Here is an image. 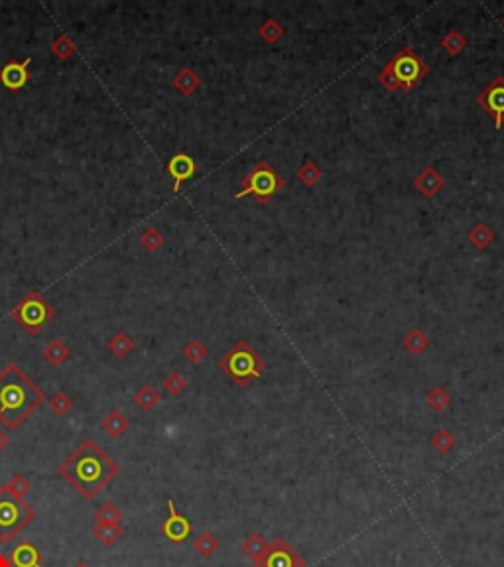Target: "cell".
<instances>
[{"label": "cell", "mask_w": 504, "mask_h": 567, "mask_svg": "<svg viewBox=\"0 0 504 567\" xmlns=\"http://www.w3.org/2000/svg\"><path fill=\"white\" fill-rule=\"evenodd\" d=\"M57 471L83 498L91 500L118 475V465L93 440H85Z\"/></svg>", "instance_id": "1"}, {"label": "cell", "mask_w": 504, "mask_h": 567, "mask_svg": "<svg viewBox=\"0 0 504 567\" xmlns=\"http://www.w3.org/2000/svg\"><path fill=\"white\" fill-rule=\"evenodd\" d=\"M46 402L43 390L18 365H6L0 372V424L16 430Z\"/></svg>", "instance_id": "2"}, {"label": "cell", "mask_w": 504, "mask_h": 567, "mask_svg": "<svg viewBox=\"0 0 504 567\" xmlns=\"http://www.w3.org/2000/svg\"><path fill=\"white\" fill-rule=\"evenodd\" d=\"M428 71H430L428 63L408 46V48H402L382 67V71L378 75V83L388 91H396V89L412 91L414 85L420 83L421 79L428 75Z\"/></svg>", "instance_id": "3"}, {"label": "cell", "mask_w": 504, "mask_h": 567, "mask_svg": "<svg viewBox=\"0 0 504 567\" xmlns=\"http://www.w3.org/2000/svg\"><path fill=\"white\" fill-rule=\"evenodd\" d=\"M36 518L34 508L6 489L0 486V544H10L26 526Z\"/></svg>", "instance_id": "4"}, {"label": "cell", "mask_w": 504, "mask_h": 567, "mask_svg": "<svg viewBox=\"0 0 504 567\" xmlns=\"http://www.w3.org/2000/svg\"><path fill=\"white\" fill-rule=\"evenodd\" d=\"M10 315L30 335H40L43 327L55 319V309L40 292L31 290L12 307Z\"/></svg>", "instance_id": "5"}, {"label": "cell", "mask_w": 504, "mask_h": 567, "mask_svg": "<svg viewBox=\"0 0 504 567\" xmlns=\"http://www.w3.org/2000/svg\"><path fill=\"white\" fill-rule=\"evenodd\" d=\"M284 186L286 181L282 176L268 162H260L242 178L241 191L237 193V200H241L244 195H252L256 203L266 205L280 189H284Z\"/></svg>", "instance_id": "6"}, {"label": "cell", "mask_w": 504, "mask_h": 567, "mask_svg": "<svg viewBox=\"0 0 504 567\" xmlns=\"http://www.w3.org/2000/svg\"><path fill=\"white\" fill-rule=\"evenodd\" d=\"M262 367V358L258 357L252 351V346H248V343H244V341H239L219 363L220 370H225L239 386H244L251 382L252 378L258 377Z\"/></svg>", "instance_id": "7"}, {"label": "cell", "mask_w": 504, "mask_h": 567, "mask_svg": "<svg viewBox=\"0 0 504 567\" xmlns=\"http://www.w3.org/2000/svg\"><path fill=\"white\" fill-rule=\"evenodd\" d=\"M477 105L493 116L494 128L500 130L504 125V77H496L484 87L477 97Z\"/></svg>", "instance_id": "8"}, {"label": "cell", "mask_w": 504, "mask_h": 567, "mask_svg": "<svg viewBox=\"0 0 504 567\" xmlns=\"http://www.w3.org/2000/svg\"><path fill=\"white\" fill-rule=\"evenodd\" d=\"M30 63L31 57H26L24 62H16L10 59L0 67V83L4 85L8 91L16 93L24 89L28 81H30Z\"/></svg>", "instance_id": "9"}, {"label": "cell", "mask_w": 504, "mask_h": 567, "mask_svg": "<svg viewBox=\"0 0 504 567\" xmlns=\"http://www.w3.org/2000/svg\"><path fill=\"white\" fill-rule=\"evenodd\" d=\"M168 510L169 516L164 520V524H162V532H164V536L168 538L169 542L181 544L191 534V522L183 514H179L174 500H168Z\"/></svg>", "instance_id": "10"}, {"label": "cell", "mask_w": 504, "mask_h": 567, "mask_svg": "<svg viewBox=\"0 0 504 567\" xmlns=\"http://www.w3.org/2000/svg\"><path fill=\"white\" fill-rule=\"evenodd\" d=\"M166 169H168V174L174 179V191L178 193L181 186H183V181H188L197 172V164H195V160L189 156V154L178 152L176 156L169 160Z\"/></svg>", "instance_id": "11"}, {"label": "cell", "mask_w": 504, "mask_h": 567, "mask_svg": "<svg viewBox=\"0 0 504 567\" xmlns=\"http://www.w3.org/2000/svg\"><path fill=\"white\" fill-rule=\"evenodd\" d=\"M10 561L14 567H43L40 550L28 540L20 542L18 546L12 550Z\"/></svg>", "instance_id": "12"}, {"label": "cell", "mask_w": 504, "mask_h": 567, "mask_svg": "<svg viewBox=\"0 0 504 567\" xmlns=\"http://www.w3.org/2000/svg\"><path fill=\"white\" fill-rule=\"evenodd\" d=\"M445 186V179L441 178L440 174L433 168L421 169L418 174V178L414 179V188L420 191L424 197H433L440 193V189Z\"/></svg>", "instance_id": "13"}, {"label": "cell", "mask_w": 504, "mask_h": 567, "mask_svg": "<svg viewBox=\"0 0 504 567\" xmlns=\"http://www.w3.org/2000/svg\"><path fill=\"white\" fill-rule=\"evenodd\" d=\"M172 85L178 89L179 93L189 97V94H193L201 87V77L191 67H181L178 74L174 75Z\"/></svg>", "instance_id": "14"}, {"label": "cell", "mask_w": 504, "mask_h": 567, "mask_svg": "<svg viewBox=\"0 0 504 567\" xmlns=\"http://www.w3.org/2000/svg\"><path fill=\"white\" fill-rule=\"evenodd\" d=\"M42 355H43V358L50 363V365H53V367H59V365H63L65 360H69V357H71V349L65 345L59 337H53L52 341L43 346Z\"/></svg>", "instance_id": "15"}, {"label": "cell", "mask_w": 504, "mask_h": 567, "mask_svg": "<svg viewBox=\"0 0 504 567\" xmlns=\"http://www.w3.org/2000/svg\"><path fill=\"white\" fill-rule=\"evenodd\" d=\"M128 426H130V421H128V418H126L120 410H111L105 418H103V421H101V430L105 431L106 435H111V438H120L128 430Z\"/></svg>", "instance_id": "16"}, {"label": "cell", "mask_w": 504, "mask_h": 567, "mask_svg": "<svg viewBox=\"0 0 504 567\" xmlns=\"http://www.w3.org/2000/svg\"><path fill=\"white\" fill-rule=\"evenodd\" d=\"M108 351L116 358H126L134 351V341L125 331H116L115 335L111 337V341H108Z\"/></svg>", "instance_id": "17"}, {"label": "cell", "mask_w": 504, "mask_h": 567, "mask_svg": "<svg viewBox=\"0 0 504 567\" xmlns=\"http://www.w3.org/2000/svg\"><path fill=\"white\" fill-rule=\"evenodd\" d=\"M125 534V528L120 526H106V524H94L93 536L103 544V546H115L120 542V538Z\"/></svg>", "instance_id": "18"}, {"label": "cell", "mask_w": 504, "mask_h": 567, "mask_svg": "<svg viewBox=\"0 0 504 567\" xmlns=\"http://www.w3.org/2000/svg\"><path fill=\"white\" fill-rule=\"evenodd\" d=\"M93 518L97 524H106V526L122 524V512H120V508L113 503H105L103 506H99Z\"/></svg>", "instance_id": "19"}, {"label": "cell", "mask_w": 504, "mask_h": 567, "mask_svg": "<svg viewBox=\"0 0 504 567\" xmlns=\"http://www.w3.org/2000/svg\"><path fill=\"white\" fill-rule=\"evenodd\" d=\"M132 402H134L140 410L152 412V410L160 404V394H158V390L154 388L152 384H144L142 388L136 390V394H134Z\"/></svg>", "instance_id": "20"}, {"label": "cell", "mask_w": 504, "mask_h": 567, "mask_svg": "<svg viewBox=\"0 0 504 567\" xmlns=\"http://www.w3.org/2000/svg\"><path fill=\"white\" fill-rule=\"evenodd\" d=\"M50 50H52V53L57 57V59L67 62V59H71L75 55V43L67 34H59V36L52 42V48H50Z\"/></svg>", "instance_id": "21"}, {"label": "cell", "mask_w": 504, "mask_h": 567, "mask_svg": "<svg viewBox=\"0 0 504 567\" xmlns=\"http://www.w3.org/2000/svg\"><path fill=\"white\" fill-rule=\"evenodd\" d=\"M469 241H471L472 246H477V248L484 251V248L494 241V232L489 229V225L477 223V225H472V229L469 231Z\"/></svg>", "instance_id": "22"}, {"label": "cell", "mask_w": 504, "mask_h": 567, "mask_svg": "<svg viewBox=\"0 0 504 567\" xmlns=\"http://www.w3.org/2000/svg\"><path fill=\"white\" fill-rule=\"evenodd\" d=\"M404 346L408 349L412 355H420L430 346V339L420 329H412L408 335L404 337Z\"/></svg>", "instance_id": "23"}, {"label": "cell", "mask_w": 504, "mask_h": 567, "mask_svg": "<svg viewBox=\"0 0 504 567\" xmlns=\"http://www.w3.org/2000/svg\"><path fill=\"white\" fill-rule=\"evenodd\" d=\"M443 50L449 53V55H459V53L467 48V40L461 36V31L451 30L443 40H441Z\"/></svg>", "instance_id": "24"}, {"label": "cell", "mask_w": 504, "mask_h": 567, "mask_svg": "<svg viewBox=\"0 0 504 567\" xmlns=\"http://www.w3.org/2000/svg\"><path fill=\"white\" fill-rule=\"evenodd\" d=\"M295 176H298V179H300L304 186H307V188H314L315 183L321 179V169L317 168L312 160H307L304 166L295 172Z\"/></svg>", "instance_id": "25"}, {"label": "cell", "mask_w": 504, "mask_h": 567, "mask_svg": "<svg viewBox=\"0 0 504 567\" xmlns=\"http://www.w3.org/2000/svg\"><path fill=\"white\" fill-rule=\"evenodd\" d=\"M258 34L268 43H276L284 36V26L280 22L274 20V18H266L262 26L258 28Z\"/></svg>", "instance_id": "26"}, {"label": "cell", "mask_w": 504, "mask_h": 567, "mask_svg": "<svg viewBox=\"0 0 504 567\" xmlns=\"http://www.w3.org/2000/svg\"><path fill=\"white\" fill-rule=\"evenodd\" d=\"M140 244L150 252L158 251V248L164 244V234L158 231L156 227H148V229H144L142 234H140Z\"/></svg>", "instance_id": "27"}, {"label": "cell", "mask_w": 504, "mask_h": 567, "mask_svg": "<svg viewBox=\"0 0 504 567\" xmlns=\"http://www.w3.org/2000/svg\"><path fill=\"white\" fill-rule=\"evenodd\" d=\"M183 357L188 358L189 363H193V365H200L201 360L207 357V346L203 345L200 339H193V341H189L188 345L183 346Z\"/></svg>", "instance_id": "28"}, {"label": "cell", "mask_w": 504, "mask_h": 567, "mask_svg": "<svg viewBox=\"0 0 504 567\" xmlns=\"http://www.w3.org/2000/svg\"><path fill=\"white\" fill-rule=\"evenodd\" d=\"M50 408H52L55 416L63 418L65 414H69L74 410V400L69 398L65 392H57V394H53L52 398H50Z\"/></svg>", "instance_id": "29"}, {"label": "cell", "mask_w": 504, "mask_h": 567, "mask_svg": "<svg viewBox=\"0 0 504 567\" xmlns=\"http://www.w3.org/2000/svg\"><path fill=\"white\" fill-rule=\"evenodd\" d=\"M6 489L10 491L14 496H18V498H24L26 494L30 493L31 489V483L30 479L26 477V475H22V472H16L14 477H12L10 481L6 483Z\"/></svg>", "instance_id": "30"}, {"label": "cell", "mask_w": 504, "mask_h": 567, "mask_svg": "<svg viewBox=\"0 0 504 567\" xmlns=\"http://www.w3.org/2000/svg\"><path fill=\"white\" fill-rule=\"evenodd\" d=\"M193 547H195V552H200L201 556H211V554H215V550L219 547V542H217V538L213 534H209V532H203L201 536H197V540L193 542Z\"/></svg>", "instance_id": "31"}, {"label": "cell", "mask_w": 504, "mask_h": 567, "mask_svg": "<svg viewBox=\"0 0 504 567\" xmlns=\"http://www.w3.org/2000/svg\"><path fill=\"white\" fill-rule=\"evenodd\" d=\"M164 388L172 396H179L183 390L188 388V382H186V378L181 377L179 372H169L168 377L164 378Z\"/></svg>", "instance_id": "32"}, {"label": "cell", "mask_w": 504, "mask_h": 567, "mask_svg": "<svg viewBox=\"0 0 504 567\" xmlns=\"http://www.w3.org/2000/svg\"><path fill=\"white\" fill-rule=\"evenodd\" d=\"M428 404H430L433 410L443 412V410L451 404V396H449V394H447V392L440 386V388H433L430 394H428Z\"/></svg>", "instance_id": "33"}, {"label": "cell", "mask_w": 504, "mask_h": 567, "mask_svg": "<svg viewBox=\"0 0 504 567\" xmlns=\"http://www.w3.org/2000/svg\"><path fill=\"white\" fill-rule=\"evenodd\" d=\"M431 445L438 449L440 453H447L449 449H451L453 445H455V440H453V435L449 433V431H438L435 435H433V440H431Z\"/></svg>", "instance_id": "34"}, {"label": "cell", "mask_w": 504, "mask_h": 567, "mask_svg": "<svg viewBox=\"0 0 504 567\" xmlns=\"http://www.w3.org/2000/svg\"><path fill=\"white\" fill-rule=\"evenodd\" d=\"M242 550H244L248 556H258V554H262V550H264L262 540H260L258 536H252L251 540H248V542L242 546Z\"/></svg>", "instance_id": "35"}, {"label": "cell", "mask_w": 504, "mask_h": 567, "mask_svg": "<svg viewBox=\"0 0 504 567\" xmlns=\"http://www.w3.org/2000/svg\"><path fill=\"white\" fill-rule=\"evenodd\" d=\"M268 567H292V561L286 554H274L268 561Z\"/></svg>", "instance_id": "36"}, {"label": "cell", "mask_w": 504, "mask_h": 567, "mask_svg": "<svg viewBox=\"0 0 504 567\" xmlns=\"http://www.w3.org/2000/svg\"><path fill=\"white\" fill-rule=\"evenodd\" d=\"M8 445H10V438L6 435V431L0 430V453L4 451V449H6Z\"/></svg>", "instance_id": "37"}, {"label": "cell", "mask_w": 504, "mask_h": 567, "mask_svg": "<svg viewBox=\"0 0 504 567\" xmlns=\"http://www.w3.org/2000/svg\"><path fill=\"white\" fill-rule=\"evenodd\" d=\"M0 567H14L12 566L10 557L6 556V554H0Z\"/></svg>", "instance_id": "38"}, {"label": "cell", "mask_w": 504, "mask_h": 567, "mask_svg": "<svg viewBox=\"0 0 504 567\" xmlns=\"http://www.w3.org/2000/svg\"><path fill=\"white\" fill-rule=\"evenodd\" d=\"M74 567H91V566H89L87 561H79V564H75Z\"/></svg>", "instance_id": "39"}, {"label": "cell", "mask_w": 504, "mask_h": 567, "mask_svg": "<svg viewBox=\"0 0 504 567\" xmlns=\"http://www.w3.org/2000/svg\"><path fill=\"white\" fill-rule=\"evenodd\" d=\"M503 26H504V16H503Z\"/></svg>", "instance_id": "40"}]
</instances>
